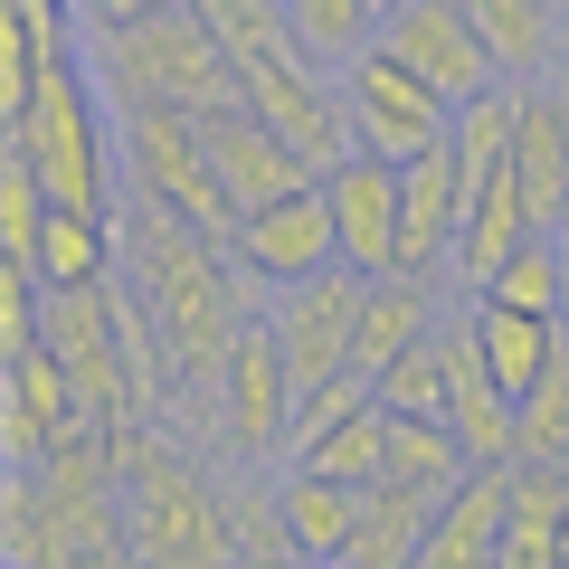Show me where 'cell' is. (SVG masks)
Wrapping results in <instances>:
<instances>
[{"mask_svg":"<svg viewBox=\"0 0 569 569\" xmlns=\"http://www.w3.org/2000/svg\"><path fill=\"white\" fill-rule=\"evenodd\" d=\"M560 503H569L560 466H512V512H503V560L493 569H560Z\"/></svg>","mask_w":569,"mask_h":569,"instance_id":"23","label":"cell"},{"mask_svg":"<svg viewBox=\"0 0 569 569\" xmlns=\"http://www.w3.org/2000/svg\"><path fill=\"white\" fill-rule=\"evenodd\" d=\"M142 10H171V0H86V20H142Z\"/></svg>","mask_w":569,"mask_h":569,"instance_id":"30","label":"cell"},{"mask_svg":"<svg viewBox=\"0 0 569 569\" xmlns=\"http://www.w3.org/2000/svg\"><path fill=\"white\" fill-rule=\"evenodd\" d=\"M86 399H77V380H67V361L58 351H20L10 361V427H0V447H10V466H48V456L67 447V437H86Z\"/></svg>","mask_w":569,"mask_h":569,"instance_id":"15","label":"cell"},{"mask_svg":"<svg viewBox=\"0 0 569 569\" xmlns=\"http://www.w3.org/2000/svg\"><path fill=\"white\" fill-rule=\"evenodd\" d=\"M466 323H475V342H485V370L503 380V399H512V408H522L531 389L560 370V351H569V323H560V313H522V305H485V295H475Z\"/></svg>","mask_w":569,"mask_h":569,"instance_id":"18","label":"cell"},{"mask_svg":"<svg viewBox=\"0 0 569 569\" xmlns=\"http://www.w3.org/2000/svg\"><path fill=\"white\" fill-rule=\"evenodd\" d=\"M437 284L427 276H370L361 284V332H351V370H370L380 380L389 361H408L418 342H437Z\"/></svg>","mask_w":569,"mask_h":569,"instance_id":"19","label":"cell"},{"mask_svg":"<svg viewBox=\"0 0 569 569\" xmlns=\"http://www.w3.org/2000/svg\"><path fill=\"white\" fill-rule=\"evenodd\" d=\"M86 67L114 104H228L238 96V58L209 29V10L171 0L142 20H86Z\"/></svg>","mask_w":569,"mask_h":569,"instance_id":"4","label":"cell"},{"mask_svg":"<svg viewBox=\"0 0 569 569\" xmlns=\"http://www.w3.org/2000/svg\"><path fill=\"white\" fill-rule=\"evenodd\" d=\"M238 96L276 123L313 171L351 162V104H342V67H323L305 39H276L257 58H238Z\"/></svg>","mask_w":569,"mask_h":569,"instance_id":"6","label":"cell"},{"mask_svg":"<svg viewBox=\"0 0 569 569\" xmlns=\"http://www.w3.org/2000/svg\"><path fill=\"white\" fill-rule=\"evenodd\" d=\"M560 67H569V0H560Z\"/></svg>","mask_w":569,"mask_h":569,"instance_id":"32","label":"cell"},{"mask_svg":"<svg viewBox=\"0 0 569 569\" xmlns=\"http://www.w3.org/2000/svg\"><path fill=\"white\" fill-rule=\"evenodd\" d=\"M361 493L370 485H342V475H323V466H284L276 503H284V541H295V560H313V569L342 560L351 522H361Z\"/></svg>","mask_w":569,"mask_h":569,"instance_id":"21","label":"cell"},{"mask_svg":"<svg viewBox=\"0 0 569 569\" xmlns=\"http://www.w3.org/2000/svg\"><path fill=\"white\" fill-rule=\"evenodd\" d=\"M550 86H560V104H569V67H560V77H550Z\"/></svg>","mask_w":569,"mask_h":569,"instance_id":"35","label":"cell"},{"mask_svg":"<svg viewBox=\"0 0 569 569\" xmlns=\"http://www.w3.org/2000/svg\"><path fill=\"white\" fill-rule=\"evenodd\" d=\"M503 512H512V466H475L466 485L437 503L418 569H493L503 560Z\"/></svg>","mask_w":569,"mask_h":569,"instance_id":"16","label":"cell"},{"mask_svg":"<svg viewBox=\"0 0 569 569\" xmlns=\"http://www.w3.org/2000/svg\"><path fill=\"white\" fill-rule=\"evenodd\" d=\"M200 123H209V162H219V181H228V200H238V219H247V209H266V200H295V190L323 181V171H313L247 96L200 104Z\"/></svg>","mask_w":569,"mask_h":569,"instance_id":"11","label":"cell"},{"mask_svg":"<svg viewBox=\"0 0 569 569\" xmlns=\"http://www.w3.org/2000/svg\"><path fill=\"white\" fill-rule=\"evenodd\" d=\"M437 503H447V493H418V485H389L380 475V485L361 493V522H351V541H342L332 569H418Z\"/></svg>","mask_w":569,"mask_h":569,"instance_id":"20","label":"cell"},{"mask_svg":"<svg viewBox=\"0 0 569 569\" xmlns=\"http://www.w3.org/2000/svg\"><path fill=\"white\" fill-rule=\"evenodd\" d=\"M238 569H313V560H295V550H276V560H238Z\"/></svg>","mask_w":569,"mask_h":569,"instance_id":"31","label":"cell"},{"mask_svg":"<svg viewBox=\"0 0 569 569\" xmlns=\"http://www.w3.org/2000/svg\"><path fill=\"white\" fill-rule=\"evenodd\" d=\"M380 408H399V418H447V323H437V342H418L408 361L380 370Z\"/></svg>","mask_w":569,"mask_h":569,"instance_id":"27","label":"cell"},{"mask_svg":"<svg viewBox=\"0 0 569 569\" xmlns=\"http://www.w3.org/2000/svg\"><path fill=\"white\" fill-rule=\"evenodd\" d=\"M190 10H209V29L228 39V58H257V48L295 39V20H284V0H190Z\"/></svg>","mask_w":569,"mask_h":569,"instance_id":"29","label":"cell"},{"mask_svg":"<svg viewBox=\"0 0 569 569\" xmlns=\"http://www.w3.org/2000/svg\"><path fill=\"white\" fill-rule=\"evenodd\" d=\"M475 295H485V305H522V313H560L569 323V238L560 228H531Z\"/></svg>","mask_w":569,"mask_h":569,"instance_id":"24","label":"cell"},{"mask_svg":"<svg viewBox=\"0 0 569 569\" xmlns=\"http://www.w3.org/2000/svg\"><path fill=\"white\" fill-rule=\"evenodd\" d=\"M361 284H370L361 266H323V276L276 284V295H266V332H276L284 370H295V399L351 370V332H361Z\"/></svg>","mask_w":569,"mask_h":569,"instance_id":"8","label":"cell"},{"mask_svg":"<svg viewBox=\"0 0 569 569\" xmlns=\"http://www.w3.org/2000/svg\"><path fill=\"white\" fill-rule=\"evenodd\" d=\"M466 20L485 29V48L503 58L512 86L560 77V0H466Z\"/></svg>","mask_w":569,"mask_h":569,"instance_id":"22","label":"cell"},{"mask_svg":"<svg viewBox=\"0 0 569 569\" xmlns=\"http://www.w3.org/2000/svg\"><path fill=\"white\" fill-rule=\"evenodd\" d=\"M342 104H351V152H380V162H418L456 133V104L418 67H399L380 39L342 67Z\"/></svg>","mask_w":569,"mask_h":569,"instance_id":"7","label":"cell"},{"mask_svg":"<svg viewBox=\"0 0 569 569\" xmlns=\"http://www.w3.org/2000/svg\"><path fill=\"white\" fill-rule=\"evenodd\" d=\"M560 238H569V228H560Z\"/></svg>","mask_w":569,"mask_h":569,"instance_id":"36","label":"cell"},{"mask_svg":"<svg viewBox=\"0 0 569 569\" xmlns=\"http://www.w3.org/2000/svg\"><path fill=\"white\" fill-rule=\"evenodd\" d=\"M219 427H228V447H238L247 466H257V456H295V370H284L266 313L238 332V351H228V370H219Z\"/></svg>","mask_w":569,"mask_h":569,"instance_id":"10","label":"cell"},{"mask_svg":"<svg viewBox=\"0 0 569 569\" xmlns=\"http://www.w3.org/2000/svg\"><path fill=\"white\" fill-rule=\"evenodd\" d=\"M238 266L276 295V284H305V276H323V266H342V228H332V200H323V181L313 190H295V200H266V209H247L238 219Z\"/></svg>","mask_w":569,"mask_h":569,"instance_id":"12","label":"cell"},{"mask_svg":"<svg viewBox=\"0 0 569 569\" xmlns=\"http://www.w3.org/2000/svg\"><path fill=\"white\" fill-rule=\"evenodd\" d=\"M456 228H466V162L456 133L418 162H399V276H456Z\"/></svg>","mask_w":569,"mask_h":569,"instance_id":"13","label":"cell"},{"mask_svg":"<svg viewBox=\"0 0 569 569\" xmlns=\"http://www.w3.org/2000/svg\"><path fill=\"white\" fill-rule=\"evenodd\" d=\"M380 10H389V0H284L295 39H305L323 67H351V58H361V48L380 39Z\"/></svg>","mask_w":569,"mask_h":569,"instance_id":"25","label":"cell"},{"mask_svg":"<svg viewBox=\"0 0 569 569\" xmlns=\"http://www.w3.org/2000/svg\"><path fill=\"white\" fill-rule=\"evenodd\" d=\"M380 48L399 67H418L447 104H475V96H493V86H512L503 58L485 48V29L466 20V0H389L380 10Z\"/></svg>","mask_w":569,"mask_h":569,"instance_id":"9","label":"cell"},{"mask_svg":"<svg viewBox=\"0 0 569 569\" xmlns=\"http://www.w3.org/2000/svg\"><path fill=\"white\" fill-rule=\"evenodd\" d=\"M512 171H522L531 228H569V104L560 86H522V114H512Z\"/></svg>","mask_w":569,"mask_h":569,"instance_id":"17","label":"cell"},{"mask_svg":"<svg viewBox=\"0 0 569 569\" xmlns=\"http://www.w3.org/2000/svg\"><path fill=\"white\" fill-rule=\"evenodd\" d=\"M114 142H123V190L171 219L238 238V200H228L219 162H209V123L200 104H114Z\"/></svg>","mask_w":569,"mask_h":569,"instance_id":"5","label":"cell"},{"mask_svg":"<svg viewBox=\"0 0 569 569\" xmlns=\"http://www.w3.org/2000/svg\"><path fill=\"white\" fill-rule=\"evenodd\" d=\"M370 399H380V380H370V370H342V380L305 389V399H295V456H305L313 437H332V427H342V418H361ZM295 456H284V466H295Z\"/></svg>","mask_w":569,"mask_h":569,"instance_id":"28","label":"cell"},{"mask_svg":"<svg viewBox=\"0 0 569 569\" xmlns=\"http://www.w3.org/2000/svg\"><path fill=\"white\" fill-rule=\"evenodd\" d=\"M323 200H332V228H342V266L399 276V162L351 152V162L323 171Z\"/></svg>","mask_w":569,"mask_h":569,"instance_id":"14","label":"cell"},{"mask_svg":"<svg viewBox=\"0 0 569 569\" xmlns=\"http://www.w3.org/2000/svg\"><path fill=\"white\" fill-rule=\"evenodd\" d=\"M114 475H123V531H133L142 569H238V512L228 485H209L162 427L114 437Z\"/></svg>","mask_w":569,"mask_h":569,"instance_id":"2","label":"cell"},{"mask_svg":"<svg viewBox=\"0 0 569 569\" xmlns=\"http://www.w3.org/2000/svg\"><path fill=\"white\" fill-rule=\"evenodd\" d=\"M560 569H569V503H560Z\"/></svg>","mask_w":569,"mask_h":569,"instance_id":"33","label":"cell"},{"mask_svg":"<svg viewBox=\"0 0 569 569\" xmlns=\"http://www.w3.org/2000/svg\"><path fill=\"white\" fill-rule=\"evenodd\" d=\"M39 10H86V0H39Z\"/></svg>","mask_w":569,"mask_h":569,"instance_id":"34","label":"cell"},{"mask_svg":"<svg viewBox=\"0 0 569 569\" xmlns=\"http://www.w3.org/2000/svg\"><path fill=\"white\" fill-rule=\"evenodd\" d=\"M295 466H323V475H342V485H380V475H389V408L370 399L361 418H342L332 437H313Z\"/></svg>","mask_w":569,"mask_h":569,"instance_id":"26","label":"cell"},{"mask_svg":"<svg viewBox=\"0 0 569 569\" xmlns=\"http://www.w3.org/2000/svg\"><path fill=\"white\" fill-rule=\"evenodd\" d=\"M10 152L48 181L58 209H104V219L123 209V171H114V142H104V86H96V67H86V48L67 29L48 39L39 86L10 114Z\"/></svg>","mask_w":569,"mask_h":569,"instance_id":"3","label":"cell"},{"mask_svg":"<svg viewBox=\"0 0 569 569\" xmlns=\"http://www.w3.org/2000/svg\"><path fill=\"white\" fill-rule=\"evenodd\" d=\"M114 238H123V266H133V295L152 305L171 361H181V399H200L209 418H219V370H228V351H238V332L266 313L257 305L266 284L238 266L228 238H209V228L133 200V190H123V209H114Z\"/></svg>","mask_w":569,"mask_h":569,"instance_id":"1","label":"cell"}]
</instances>
